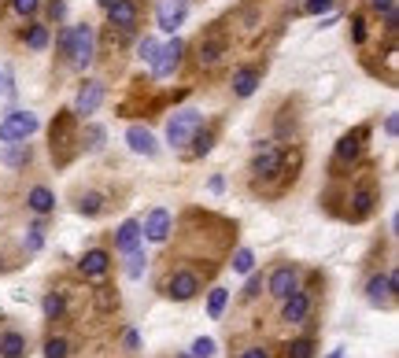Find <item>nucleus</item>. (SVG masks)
Masks as SVG:
<instances>
[{"mask_svg": "<svg viewBox=\"0 0 399 358\" xmlns=\"http://www.w3.org/2000/svg\"><path fill=\"white\" fill-rule=\"evenodd\" d=\"M85 140H89V151H100L104 148V126H85Z\"/></svg>", "mask_w": 399, "mask_h": 358, "instance_id": "c9c22d12", "label": "nucleus"}, {"mask_svg": "<svg viewBox=\"0 0 399 358\" xmlns=\"http://www.w3.org/2000/svg\"><path fill=\"white\" fill-rule=\"evenodd\" d=\"M185 15H189V0H163L156 12V23H159V30L174 34V30L185 23Z\"/></svg>", "mask_w": 399, "mask_h": 358, "instance_id": "9b49d317", "label": "nucleus"}, {"mask_svg": "<svg viewBox=\"0 0 399 358\" xmlns=\"http://www.w3.org/2000/svg\"><path fill=\"white\" fill-rule=\"evenodd\" d=\"M141 233L152 244H167V236L174 233V218H170V211L167 207H156L152 214H148V222L141 225Z\"/></svg>", "mask_w": 399, "mask_h": 358, "instance_id": "9d476101", "label": "nucleus"}, {"mask_svg": "<svg viewBox=\"0 0 399 358\" xmlns=\"http://www.w3.org/2000/svg\"><path fill=\"white\" fill-rule=\"evenodd\" d=\"M285 307H281V321H288V325H304L307 321V314H310V296L304 288H296L288 299H281Z\"/></svg>", "mask_w": 399, "mask_h": 358, "instance_id": "ddd939ff", "label": "nucleus"}, {"mask_svg": "<svg viewBox=\"0 0 399 358\" xmlns=\"http://www.w3.org/2000/svg\"><path fill=\"white\" fill-rule=\"evenodd\" d=\"M107 19H111V26L129 30L137 23V4H133V0H115V4L107 8Z\"/></svg>", "mask_w": 399, "mask_h": 358, "instance_id": "6ab92c4d", "label": "nucleus"}, {"mask_svg": "<svg viewBox=\"0 0 399 358\" xmlns=\"http://www.w3.org/2000/svg\"><path fill=\"white\" fill-rule=\"evenodd\" d=\"M74 144H78V133H74V111H59L56 122H52V156H56L59 162H67Z\"/></svg>", "mask_w": 399, "mask_h": 358, "instance_id": "f257e3e1", "label": "nucleus"}, {"mask_svg": "<svg viewBox=\"0 0 399 358\" xmlns=\"http://www.w3.org/2000/svg\"><path fill=\"white\" fill-rule=\"evenodd\" d=\"M351 203H355V207H351V218H355V222H362L366 214L373 211L377 196H373V189H359V192H355V196H351Z\"/></svg>", "mask_w": 399, "mask_h": 358, "instance_id": "5701e85b", "label": "nucleus"}, {"mask_svg": "<svg viewBox=\"0 0 399 358\" xmlns=\"http://www.w3.org/2000/svg\"><path fill=\"white\" fill-rule=\"evenodd\" d=\"M200 126H203V115L196 111V107H181V111L167 122V140L174 148H181V144H189V137L196 133Z\"/></svg>", "mask_w": 399, "mask_h": 358, "instance_id": "f03ea898", "label": "nucleus"}, {"mask_svg": "<svg viewBox=\"0 0 399 358\" xmlns=\"http://www.w3.org/2000/svg\"><path fill=\"white\" fill-rule=\"evenodd\" d=\"M0 93H4V74H0Z\"/></svg>", "mask_w": 399, "mask_h": 358, "instance_id": "8fccbe9b", "label": "nucleus"}, {"mask_svg": "<svg viewBox=\"0 0 399 358\" xmlns=\"http://www.w3.org/2000/svg\"><path fill=\"white\" fill-rule=\"evenodd\" d=\"M26 207L34 211V214H48L52 207H56V196H52V189L37 185V189H30V196H26Z\"/></svg>", "mask_w": 399, "mask_h": 358, "instance_id": "412c9836", "label": "nucleus"}, {"mask_svg": "<svg viewBox=\"0 0 399 358\" xmlns=\"http://www.w3.org/2000/svg\"><path fill=\"white\" fill-rule=\"evenodd\" d=\"M399 292V270H388V274H373L366 281V299L370 307H392Z\"/></svg>", "mask_w": 399, "mask_h": 358, "instance_id": "7ed1b4c3", "label": "nucleus"}, {"mask_svg": "<svg viewBox=\"0 0 399 358\" xmlns=\"http://www.w3.org/2000/svg\"><path fill=\"white\" fill-rule=\"evenodd\" d=\"M366 133L370 129L366 126H359L355 133H348V137H340V144H337V151H333V167H351L355 159H359V151H362V140H366Z\"/></svg>", "mask_w": 399, "mask_h": 358, "instance_id": "1a4fd4ad", "label": "nucleus"}, {"mask_svg": "<svg viewBox=\"0 0 399 358\" xmlns=\"http://www.w3.org/2000/svg\"><path fill=\"white\" fill-rule=\"evenodd\" d=\"M63 310H67V303H63V296H59V292H48V296L41 299V314H45L48 321L63 318Z\"/></svg>", "mask_w": 399, "mask_h": 358, "instance_id": "393cba45", "label": "nucleus"}, {"mask_svg": "<svg viewBox=\"0 0 399 358\" xmlns=\"http://www.w3.org/2000/svg\"><path fill=\"white\" fill-rule=\"evenodd\" d=\"M126 144L133 148L137 156H156V151H159V144H156V137L148 133L145 126H129V129H126Z\"/></svg>", "mask_w": 399, "mask_h": 358, "instance_id": "f3484780", "label": "nucleus"}, {"mask_svg": "<svg viewBox=\"0 0 399 358\" xmlns=\"http://www.w3.org/2000/svg\"><path fill=\"white\" fill-rule=\"evenodd\" d=\"M266 288H270V296L274 299H288L293 292L299 288V274H296V266H277L270 281H266Z\"/></svg>", "mask_w": 399, "mask_h": 358, "instance_id": "f8f14e48", "label": "nucleus"}, {"mask_svg": "<svg viewBox=\"0 0 399 358\" xmlns=\"http://www.w3.org/2000/svg\"><path fill=\"white\" fill-rule=\"evenodd\" d=\"M181 52H185V45H181L178 37L156 48V56H152V74H156V78H167V74H174V70H178Z\"/></svg>", "mask_w": 399, "mask_h": 358, "instance_id": "6e6552de", "label": "nucleus"}, {"mask_svg": "<svg viewBox=\"0 0 399 358\" xmlns=\"http://www.w3.org/2000/svg\"><path fill=\"white\" fill-rule=\"evenodd\" d=\"M0 358H26V336L15 329L0 332Z\"/></svg>", "mask_w": 399, "mask_h": 358, "instance_id": "aec40b11", "label": "nucleus"}, {"mask_svg": "<svg viewBox=\"0 0 399 358\" xmlns=\"http://www.w3.org/2000/svg\"><path fill=\"white\" fill-rule=\"evenodd\" d=\"M373 4V12H381L384 15V23H388V30L396 34V26H399V12H396V0H370Z\"/></svg>", "mask_w": 399, "mask_h": 358, "instance_id": "c85d7f7f", "label": "nucleus"}, {"mask_svg": "<svg viewBox=\"0 0 399 358\" xmlns=\"http://www.w3.org/2000/svg\"><path fill=\"white\" fill-rule=\"evenodd\" d=\"M259 82H263V70H259V67H241L233 74V93L244 100V96H252L259 89Z\"/></svg>", "mask_w": 399, "mask_h": 358, "instance_id": "a211bd4d", "label": "nucleus"}, {"mask_svg": "<svg viewBox=\"0 0 399 358\" xmlns=\"http://www.w3.org/2000/svg\"><path fill=\"white\" fill-rule=\"evenodd\" d=\"M12 8H15L19 15H34L37 8H41V0H12Z\"/></svg>", "mask_w": 399, "mask_h": 358, "instance_id": "a19ab883", "label": "nucleus"}, {"mask_svg": "<svg viewBox=\"0 0 399 358\" xmlns=\"http://www.w3.org/2000/svg\"><path fill=\"white\" fill-rule=\"evenodd\" d=\"M384 133H388V137H396V133H399V118H396V115H388V118H384Z\"/></svg>", "mask_w": 399, "mask_h": 358, "instance_id": "c03bdc74", "label": "nucleus"}, {"mask_svg": "<svg viewBox=\"0 0 399 358\" xmlns=\"http://www.w3.org/2000/svg\"><path fill=\"white\" fill-rule=\"evenodd\" d=\"M222 52H225V37L203 41V45H200V63H203V67H214V63L222 59Z\"/></svg>", "mask_w": 399, "mask_h": 358, "instance_id": "b1692460", "label": "nucleus"}, {"mask_svg": "<svg viewBox=\"0 0 399 358\" xmlns=\"http://www.w3.org/2000/svg\"><path fill=\"white\" fill-rule=\"evenodd\" d=\"M107 266H111V255H107L104 247H93V252H85L82 263H78L82 277H93V281H100V277L107 274Z\"/></svg>", "mask_w": 399, "mask_h": 358, "instance_id": "2eb2a0df", "label": "nucleus"}, {"mask_svg": "<svg viewBox=\"0 0 399 358\" xmlns=\"http://www.w3.org/2000/svg\"><path fill=\"white\" fill-rule=\"evenodd\" d=\"M219 351V343L211 340V336H200V340H192V358H214Z\"/></svg>", "mask_w": 399, "mask_h": 358, "instance_id": "473e14b6", "label": "nucleus"}, {"mask_svg": "<svg viewBox=\"0 0 399 358\" xmlns=\"http://www.w3.org/2000/svg\"><path fill=\"white\" fill-rule=\"evenodd\" d=\"M329 8H333V0H304L307 15H322V12H329Z\"/></svg>", "mask_w": 399, "mask_h": 358, "instance_id": "58836bf2", "label": "nucleus"}, {"mask_svg": "<svg viewBox=\"0 0 399 358\" xmlns=\"http://www.w3.org/2000/svg\"><path fill=\"white\" fill-rule=\"evenodd\" d=\"M351 37H355V45H362V41H366V23H362V15H355V23H351Z\"/></svg>", "mask_w": 399, "mask_h": 358, "instance_id": "79ce46f5", "label": "nucleus"}, {"mask_svg": "<svg viewBox=\"0 0 399 358\" xmlns=\"http://www.w3.org/2000/svg\"><path fill=\"white\" fill-rule=\"evenodd\" d=\"M225 303H230V288H211V296H207V318L219 321L222 310H225Z\"/></svg>", "mask_w": 399, "mask_h": 358, "instance_id": "a878e982", "label": "nucleus"}, {"mask_svg": "<svg viewBox=\"0 0 399 358\" xmlns=\"http://www.w3.org/2000/svg\"><path fill=\"white\" fill-rule=\"evenodd\" d=\"M241 358H270V351H266V347H248Z\"/></svg>", "mask_w": 399, "mask_h": 358, "instance_id": "a18cd8bd", "label": "nucleus"}, {"mask_svg": "<svg viewBox=\"0 0 399 358\" xmlns=\"http://www.w3.org/2000/svg\"><path fill=\"white\" fill-rule=\"evenodd\" d=\"M78 211L85 214V218H96V214L104 211V196H100V192H89V196H82V200H78Z\"/></svg>", "mask_w": 399, "mask_h": 358, "instance_id": "c756f323", "label": "nucleus"}, {"mask_svg": "<svg viewBox=\"0 0 399 358\" xmlns=\"http://www.w3.org/2000/svg\"><path fill=\"white\" fill-rule=\"evenodd\" d=\"M26 162H30V144H26V140H12V144L4 148V167L23 170Z\"/></svg>", "mask_w": 399, "mask_h": 358, "instance_id": "4be33fe9", "label": "nucleus"}, {"mask_svg": "<svg viewBox=\"0 0 399 358\" xmlns=\"http://www.w3.org/2000/svg\"><path fill=\"white\" fill-rule=\"evenodd\" d=\"M96 4H100V8H111V4H115V0H96Z\"/></svg>", "mask_w": 399, "mask_h": 358, "instance_id": "09e8293b", "label": "nucleus"}, {"mask_svg": "<svg viewBox=\"0 0 399 358\" xmlns=\"http://www.w3.org/2000/svg\"><path fill=\"white\" fill-rule=\"evenodd\" d=\"M189 140H192V156H207L214 148V129H196Z\"/></svg>", "mask_w": 399, "mask_h": 358, "instance_id": "bb28decb", "label": "nucleus"}, {"mask_svg": "<svg viewBox=\"0 0 399 358\" xmlns=\"http://www.w3.org/2000/svg\"><path fill=\"white\" fill-rule=\"evenodd\" d=\"M63 15H67V4H63V0H52V4H48V19H52V23H59Z\"/></svg>", "mask_w": 399, "mask_h": 358, "instance_id": "37998d69", "label": "nucleus"}, {"mask_svg": "<svg viewBox=\"0 0 399 358\" xmlns=\"http://www.w3.org/2000/svg\"><path fill=\"white\" fill-rule=\"evenodd\" d=\"M100 104H104V85L100 82H85L82 85V93H78V100H74V115H96L100 111Z\"/></svg>", "mask_w": 399, "mask_h": 358, "instance_id": "4468645a", "label": "nucleus"}, {"mask_svg": "<svg viewBox=\"0 0 399 358\" xmlns=\"http://www.w3.org/2000/svg\"><path fill=\"white\" fill-rule=\"evenodd\" d=\"M281 167H285V151L277 144H263L255 151V159H252L255 178H274V173H281Z\"/></svg>", "mask_w": 399, "mask_h": 358, "instance_id": "0eeeda50", "label": "nucleus"}, {"mask_svg": "<svg viewBox=\"0 0 399 358\" xmlns=\"http://www.w3.org/2000/svg\"><path fill=\"white\" fill-rule=\"evenodd\" d=\"M156 48H159V45H156V37H145V41H141V45H137V56H141V59H148V63H152V56H156Z\"/></svg>", "mask_w": 399, "mask_h": 358, "instance_id": "ea45409f", "label": "nucleus"}, {"mask_svg": "<svg viewBox=\"0 0 399 358\" xmlns=\"http://www.w3.org/2000/svg\"><path fill=\"white\" fill-rule=\"evenodd\" d=\"M23 41L30 48H45L48 45V26H30L26 34H23Z\"/></svg>", "mask_w": 399, "mask_h": 358, "instance_id": "2f4dec72", "label": "nucleus"}, {"mask_svg": "<svg viewBox=\"0 0 399 358\" xmlns=\"http://www.w3.org/2000/svg\"><path fill=\"white\" fill-rule=\"evenodd\" d=\"M141 222L137 218H126L122 225H118V233H115V247L122 255H129V252H137V247H141Z\"/></svg>", "mask_w": 399, "mask_h": 358, "instance_id": "dca6fc26", "label": "nucleus"}, {"mask_svg": "<svg viewBox=\"0 0 399 358\" xmlns=\"http://www.w3.org/2000/svg\"><path fill=\"white\" fill-rule=\"evenodd\" d=\"M310 355H315V343H310L307 336H304V340L288 343V358H310Z\"/></svg>", "mask_w": 399, "mask_h": 358, "instance_id": "72a5a7b5", "label": "nucleus"}, {"mask_svg": "<svg viewBox=\"0 0 399 358\" xmlns=\"http://www.w3.org/2000/svg\"><path fill=\"white\" fill-rule=\"evenodd\" d=\"M255 270V255L248 247H236L233 252V274H252Z\"/></svg>", "mask_w": 399, "mask_h": 358, "instance_id": "7c9ffc66", "label": "nucleus"}, {"mask_svg": "<svg viewBox=\"0 0 399 358\" xmlns=\"http://www.w3.org/2000/svg\"><path fill=\"white\" fill-rule=\"evenodd\" d=\"M45 229L41 225H34V229H26V252H41V244H45V236H41Z\"/></svg>", "mask_w": 399, "mask_h": 358, "instance_id": "e433bc0d", "label": "nucleus"}, {"mask_svg": "<svg viewBox=\"0 0 399 358\" xmlns=\"http://www.w3.org/2000/svg\"><path fill=\"white\" fill-rule=\"evenodd\" d=\"M0 270H4V258H0Z\"/></svg>", "mask_w": 399, "mask_h": 358, "instance_id": "3c124183", "label": "nucleus"}, {"mask_svg": "<svg viewBox=\"0 0 399 358\" xmlns=\"http://www.w3.org/2000/svg\"><path fill=\"white\" fill-rule=\"evenodd\" d=\"M196 292H200V274H192V270H174L163 281V296L178 299V303H189Z\"/></svg>", "mask_w": 399, "mask_h": 358, "instance_id": "423d86ee", "label": "nucleus"}, {"mask_svg": "<svg viewBox=\"0 0 399 358\" xmlns=\"http://www.w3.org/2000/svg\"><path fill=\"white\" fill-rule=\"evenodd\" d=\"M263 292V274H248V285H244V299H255Z\"/></svg>", "mask_w": 399, "mask_h": 358, "instance_id": "4c0bfd02", "label": "nucleus"}, {"mask_svg": "<svg viewBox=\"0 0 399 358\" xmlns=\"http://www.w3.org/2000/svg\"><path fill=\"white\" fill-rule=\"evenodd\" d=\"M37 115H30V111H12L4 118V122H0V140H4V144H12V140H30L37 133Z\"/></svg>", "mask_w": 399, "mask_h": 358, "instance_id": "20e7f679", "label": "nucleus"}, {"mask_svg": "<svg viewBox=\"0 0 399 358\" xmlns=\"http://www.w3.org/2000/svg\"><path fill=\"white\" fill-rule=\"evenodd\" d=\"M45 358H67V340H63V336L45 340Z\"/></svg>", "mask_w": 399, "mask_h": 358, "instance_id": "f704fd0d", "label": "nucleus"}, {"mask_svg": "<svg viewBox=\"0 0 399 358\" xmlns=\"http://www.w3.org/2000/svg\"><path fill=\"white\" fill-rule=\"evenodd\" d=\"M126 347H129V351H137V347H141V336H137V332H126Z\"/></svg>", "mask_w": 399, "mask_h": 358, "instance_id": "de8ad7c7", "label": "nucleus"}, {"mask_svg": "<svg viewBox=\"0 0 399 358\" xmlns=\"http://www.w3.org/2000/svg\"><path fill=\"white\" fill-rule=\"evenodd\" d=\"M56 45H59V52H67V45H71V26L59 30V41H56Z\"/></svg>", "mask_w": 399, "mask_h": 358, "instance_id": "49530a36", "label": "nucleus"}, {"mask_svg": "<svg viewBox=\"0 0 399 358\" xmlns=\"http://www.w3.org/2000/svg\"><path fill=\"white\" fill-rule=\"evenodd\" d=\"M145 270H148V258H145V252H141V247H137V252H129L126 277H129V281H141V277H145Z\"/></svg>", "mask_w": 399, "mask_h": 358, "instance_id": "cd10ccee", "label": "nucleus"}, {"mask_svg": "<svg viewBox=\"0 0 399 358\" xmlns=\"http://www.w3.org/2000/svg\"><path fill=\"white\" fill-rule=\"evenodd\" d=\"M93 48H96V41H93V26H71V45H67V56L71 63L78 70H85L93 63Z\"/></svg>", "mask_w": 399, "mask_h": 358, "instance_id": "39448f33", "label": "nucleus"}]
</instances>
